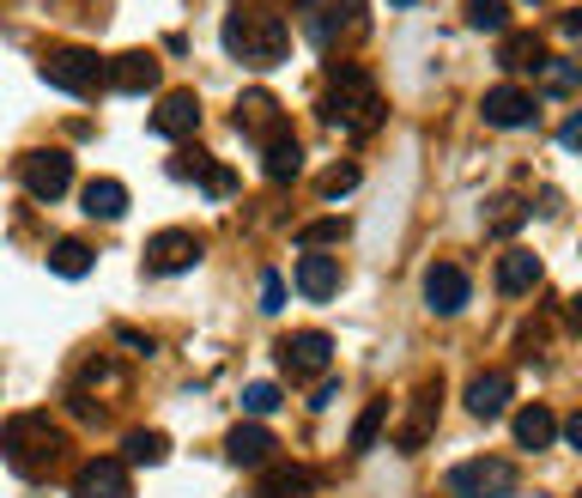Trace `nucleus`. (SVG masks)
Segmentation results:
<instances>
[{
  "instance_id": "10",
  "label": "nucleus",
  "mask_w": 582,
  "mask_h": 498,
  "mask_svg": "<svg viewBox=\"0 0 582 498\" xmlns=\"http://www.w3.org/2000/svg\"><path fill=\"white\" fill-rule=\"evenodd\" d=\"M480 110H486V122H491V128H528V122L540 116L534 92H522V85H491Z\"/></svg>"
},
{
  "instance_id": "43",
  "label": "nucleus",
  "mask_w": 582,
  "mask_h": 498,
  "mask_svg": "<svg viewBox=\"0 0 582 498\" xmlns=\"http://www.w3.org/2000/svg\"><path fill=\"white\" fill-rule=\"evenodd\" d=\"M576 498H582V492H576Z\"/></svg>"
},
{
  "instance_id": "8",
  "label": "nucleus",
  "mask_w": 582,
  "mask_h": 498,
  "mask_svg": "<svg viewBox=\"0 0 582 498\" xmlns=\"http://www.w3.org/2000/svg\"><path fill=\"white\" fill-rule=\"evenodd\" d=\"M468 298H473V286H468V274H461L456 262H431L425 267V304H431L437 316H461L468 311Z\"/></svg>"
},
{
  "instance_id": "4",
  "label": "nucleus",
  "mask_w": 582,
  "mask_h": 498,
  "mask_svg": "<svg viewBox=\"0 0 582 498\" xmlns=\"http://www.w3.org/2000/svg\"><path fill=\"white\" fill-rule=\"evenodd\" d=\"M37 73H43L55 92H73V98H92L98 85H103V61H98V49H80V43H68V49H49L43 61H37Z\"/></svg>"
},
{
  "instance_id": "6",
  "label": "nucleus",
  "mask_w": 582,
  "mask_h": 498,
  "mask_svg": "<svg viewBox=\"0 0 582 498\" xmlns=\"http://www.w3.org/2000/svg\"><path fill=\"white\" fill-rule=\"evenodd\" d=\"M19 176H24V189H31L37 201H61L73 189V152L37 146V152H24L19 159Z\"/></svg>"
},
{
  "instance_id": "16",
  "label": "nucleus",
  "mask_w": 582,
  "mask_h": 498,
  "mask_svg": "<svg viewBox=\"0 0 582 498\" xmlns=\"http://www.w3.org/2000/svg\"><path fill=\"white\" fill-rule=\"evenodd\" d=\"M540 274H547V267H540L534 250H503V255H498V292H503V298H522V292H534Z\"/></svg>"
},
{
  "instance_id": "11",
  "label": "nucleus",
  "mask_w": 582,
  "mask_h": 498,
  "mask_svg": "<svg viewBox=\"0 0 582 498\" xmlns=\"http://www.w3.org/2000/svg\"><path fill=\"white\" fill-rule=\"evenodd\" d=\"M73 498H134V487H127V468L110 463V456L85 463L80 480H73Z\"/></svg>"
},
{
  "instance_id": "38",
  "label": "nucleus",
  "mask_w": 582,
  "mask_h": 498,
  "mask_svg": "<svg viewBox=\"0 0 582 498\" xmlns=\"http://www.w3.org/2000/svg\"><path fill=\"white\" fill-rule=\"evenodd\" d=\"M334 395H340V383H321V389L309 395V407H316V414H321V407H334Z\"/></svg>"
},
{
  "instance_id": "37",
  "label": "nucleus",
  "mask_w": 582,
  "mask_h": 498,
  "mask_svg": "<svg viewBox=\"0 0 582 498\" xmlns=\"http://www.w3.org/2000/svg\"><path fill=\"white\" fill-rule=\"evenodd\" d=\"M122 341H127V353H140V359H152V341H146V335H134V328H122Z\"/></svg>"
},
{
  "instance_id": "42",
  "label": "nucleus",
  "mask_w": 582,
  "mask_h": 498,
  "mask_svg": "<svg viewBox=\"0 0 582 498\" xmlns=\"http://www.w3.org/2000/svg\"><path fill=\"white\" fill-rule=\"evenodd\" d=\"M388 7H419V0H388Z\"/></svg>"
},
{
  "instance_id": "36",
  "label": "nucleus",
  "mask_w": 582,
  "mask_h": 498,
  "mask_svg": "<svg viewBox=\"0 0 582 498\" xmlns=\"http://www.w3.org/2000/svg\"><path fill=\"white\" fill-rule=\"evenodd\" d=\"M559 140H564V146H582V110H576V116H564Z\"/></svg>"
},
{
  "instance_id": "35",
  "label": "nucleus",
  "mask_w": 582,
  "mask_h": 498,
  "mask_svg": "<svg viewBox=\"0 0 582 498\" xmlns=\"http://www.w3.org/2000/svg\"><path fill=\"white\" fill-rule=\"evenodd\" d=\"M279 304H286V280L267 267V274H262V311H279Z\"/></svg>"
},
{
  "instance_id": "2",
  "label": "nucleus",
  "mask_w": 582,
  "mask_h": 498,
  "mask_svg": "<svg viewBox=\"0 0 582 498\" xmlns=\"http://www.w3.org/2000/svg\"><path fill=\"white\" fill-rule=\"evenodd\" d=\"M0 456H7V468H19L24 480L49 475L61 456V426H49L43 414H19L0 426Z\"/></svg>"
},
{
  "instance_id": "23",
  "label": "nucleus",
  "mask_w": 582,
  "mask_h": 498,
  "mask_svg": "<svg viewBox=\"0 0 582 498\" xmlns=\"http://www.w3.org/2000/svg\"><path fill=\"white\" fill-rule=\"evenodd\" d=\"M80 207L92 213V220H122V213H127V189L115 183V176H92Z\"/></svg>"
},
{
  "instance_id": "1",
  "label": "nucleus",
  "mask_w": 582,
  "mask_h": 498,
  "mask_svg": "<svg viewBox=\"0 0 582 498\" xmlns=\"http://www.w3.org/2000/svg\"><path fill=\"white\" fill-rule=\"evenodd\" d=\"M225 49L249 68H279L292 55V24L267 7H237L225 19Z\"/></svg>"
},
{
  "instance_id": "9",
  "label": "nucleus",
  "mask_w": 582,
  "mask_h": 498,
  "mask_svg": "<svg viewBox=\"0 0 582 498\" xmlns=\"http://www.w3.org/2000/svg\"><path fill=\"white\" fill-rule=\"evenodd\" d=\"M194 262H201V237H194V232H159L146 244V267H152V274H188Z\"/></svg>"
},
{
  "instance_id": "29",
  "label": "nucleus",
  "mask_w": 582,
  "mask_h": 498,
  "mask_svg": "<svg viewBox=\"0 0 582 498\" xmlns=\"http://www.w3.org/2000/svg\"><path fill=\"white\" fill-rule=\"evenodd\" d=\"M382 426H388V395H377V402H370V407H365V414H358V426H353V450H358V456H365V450H370V444H377V438H382Z\"/></svg>"
},
{
  "instance_id": "30",
  "label": "nucleus",
  "mask_w": 582,
  "mask_h": 498,
  "mask_svg": "<svg viewBox=\"0 0 582 498\" xmlns=\"http://www.w3.org/2000/svg\"><path fill=\"white\" fill-rule=\"evenodd\" d=\"M468 24L473 31H503V24H510V7H503V0H468Z\"/></svg>"
},
{
  "instance_id": "19",
  "label": "nucleus",
  "mask_w": 582,
  "mask_h": 498,
  "mask_svg": "<svg viewBox=\"0 0 582 498\" xmlns=\"http://www.w3.org/2000/svg\"><path fill=\"white\" fill-rule=\"evenodd\" d=\"M503 407H510V377L503 372H480L468 383V414L473 419H498Z\"/></svg>"
},
{
  "instance_id": "34",
  "label": "nucleus",
  "mask_w": 582,
  "mask_h": 498,
  "mask_svg": "<svg viewBox=\"0 0 582 498\" xmlns=\"http://www.w3.org/2000/svg\"><path fill=\"white\" fill-rule=\"evenodd\" d=\"M540 80H547V92H571L582 73H576V61H547V68H540Z\"/></svg>"
},
{
  "instance_id": "26",
  "label": "nucleus",
  "mask_w": 582,
  "mask_h": 498,
  "mask_svg": "<svg viewBox=\"0 0 582 498\" xmlns=\"http://www.w3.org/2000/svg\"><path fill=\"white\" fill-rule=\"evenodd\" d=\"M171 176H183V183L194 176V183H206L213 195H231V189H237V176L218 171V164H213V159H201V152H194V159H171Z\"/></svg>"
},
{
  "instance_id": "27",
  "label": "nucleus",
  "mask_w": 582,
  "mask_h": 498,
  "mask_svg": "<svg viewBox=\"0 0 582 498\" xmlns=\"http://www.w3.org/2000/svg\"><path fill=\"white\" fill-rule=\"evenodd\" d=\"M503 68H510V73H522V68H547V43H540V37H528V31H515V37H503Z\"/></svg>"
},
{
  "instance_id": "17",
  "label": "nucleus",
  "mask_w": 582,
  "mask_h": 498,
  "mask_svg": "<svg viewBox=\"0 0 582 498\" xmlns=\"http://www.w3.org/2000/svg\"><path fill=\"white\" fill-rule=\"evenodd\" d=\"M274 431H267V426H237V431H231V438H225V456H231V463H237V468H267V463H274Z\"/></svg>"
},
{
  "instance_id": "40",
  "label": "nucleus",
  "mask_w": 582,
  "mask_h": 498,
  "mask_svg": "<svg viewBox=\"0 0 582 498\" xmlns=\"http://www.w3.org/2000/svg\"><path fill=\"white\" fill-rule=\"evenodd\" d=\"M564 31H571V37H582V12H564Z\"/></svg>"
},
{
  "instance_id": "33",
  "label": "nucleus",
  "mask_w": 582,
  "mask_h": 498,
  "mask_svg": "<svg viewBox=\"0 0 582 498\" xmlns=\"http://www.w3.org/2000/svg\"><path fill=\"white\" fill-rule=\"evenodd\" d=\"M321 201H334V195H346V189H358V164H334L328 176H321Z\"/></svg>"
},
{
  "instance_id": "20",
  "label": "nucleus",
  "mask_w": 582,
  "mask_h": 498,
  "mask_svg": "<svg viewBox=\"0 0 582 498\" xmlns=\"http://www.w3.org/2000/svg\"><path fill=\"white\" fill-rule=\"evenodd\" d=\"M309 492H316L309 468H297V463H267V475H262V498H309Z\"/></svg>"
},
{
  "instance_id": "21",
  "label": "nucleus",
  "mask_w": 582,
  "mask_h": 498,
  "mask_svg": "<svg viewBox=\"0 0 582 498\" xmlns=\"http://www.w3.org/2000/svg\"><path fill=\"white\" fill-rule=\"evenodd\" d=\"M437 395H443V389H437V383H425V389H419V407H412V419H407V426H400V450H425V438H431V419H437Z\"/></svg>"
},
{
  "instance_id": "39",
  "label": "nucleus",
  "mask_w": 582,
  "mask_h": 498,
  "mask_svg": "<svg viewBox=\"0 0 582 498\" xmlns=\"http://www.w3.org/2000/svg\"><path fill=\"white\" fill-rule=\"evenodd\" d=\"M564 438H571V444H576V450H582V407H576V414H571V419H564Z\"/></svg>"
},
{
  "instance_id": "32",
  "label": "nucleus",
  "mask_w": 582,
  "mask_h": 498,
  "mask_svg": "<svg viewBox=\"0 0 582 498\" xmlns=\"http://www.w3.org/2000/svg\"><path fill=\"white\" fill-rule=\"evenodd\" d=\"M243 407H249L255 419H267L279 407V383H249V389H243Z\"/></svg>"
},
{
  "instance_id": "22",
  "label": "nucleus",
  "mask_w": 582,
  "mask_h": 498,
  "mask_svg": "<svg viewBox=\"0 0 582 498\" xmlns=\"http://www.w3.org/2000/svg\"><path fill=\"white\" fill-rule=\"evenodd\" d=\"M92 262H98V250L80 244V237L49 244V274H61V280H85V274H92Z\"/></svg>"
},
{
  "instance_id": "14",
  "label": "nucleus",
  "mask_w": 582,
  "mask_h": 498,
  "mask_svg": "<svg viewBox=\"0 0 582 498\" xmlns=\"http://www.w3.org/2000/svg\"><path fill=\"white\" fill-rule=\"evenodd\" d=\"M103 85H115V92H152V85H159V61H152L146 49H127V55H115L110 68H103Z\"/></svg>"
},
{
  "instance_id": "25",
  "label": "nucleus",
  "mask_w": 582,
  "mask_h": 498,
  "mask_svg": "<svg viewBox=\"0 0 582 498\" xmlns=\"http://www.w3.org/2000/svg\"><path fill=\"white\" fill-rule=\"evenodd\" d=\"M522 220H528V201L522 195H491L486 201V232L491 237H515V232H522Z\"/></svg>"
},
{
  "instance_id": "41",
  "label": "nucleus",
  "mask_w": 582,
  "mask_h": 498,
  "mask_svg": "<svg viewBox=\"0 0 582 498\" xmlns=\"http://www.w3.org/2000/svg\"><path fill=\"white\" fill-rule=\"evenodd\" d=\"M571 323L582 328V292H576V298H571Z\"/></svg>"
},
{
  "instance_id": "18",
  "label": "nucleus",
  "mask_w": 582,
  "mask_h": 498,
  "mask_svg": "<svg viewBox=\"0 0 582 498\" xmlns=\"http://www.w3.org/2000/svg\"><path fill=\"white\" fill-rule=\"evenodd\" d=\"M262 171L274 176V183H292V176L304 171V146H297L292 128H279L274 140H262Z\"/></svg>"
},
{
  "instance_id": "13",
  "label": "nucleus",
  "mask_w": 582,
  "mask_h": 498,
  "mask_svg": "<svg viewBox=\"0 0 582 498\" xmlns=\"http://www.w3.org/2000/svg\"><path fill=\"white\" fill-rule=\"evenodd\" d=\"M194 128H201V98L194 92H171L152 110V134H164V140H188Z\"/></svg>"
},
{
  "instance_id": "3",
  "label": "nucleus",
  "mask_w": 582,
  "mask_h": 498,
  "mask_svg": "<svg viewBox=\"0 0 582 498\" xmlns=\"http://www.w3.org/2000/svg\"><path fill=\"white\" fill-rule=\"evenodd\" d=\"M321 116H328L334 128H346V134H370V128H382V98H377V85H370V73L365 68H334Z\"/></svg>"
},
{
  "instance_id": "24",
  "label": "nucleus",
  "mask_w": 582,
  "mask_h": 498,
  "mask_svg": "<svg viewBox=\"0 0 582 498\" xmlns=\"http://www.w3.org/2000/svg\"><path fill=\"white\" fill-rule=\"evenodd\" d=\"M552 438H559L552 407H522V414H515V444H522V450H547Z\"/></svg>"
},
{
  "instance_id": "15",
  "label": "nucleus",
  "mask_w": 582,
  "mask_h": 498,
  "mask_svg": "<svg viewBox=\"0 0 582 498\" xmlns=\"http://www.w3.org/2000/svg\"><path fill=\"white\" fill-rule=\"evenodd\" d=\"M237 128L255 140H274L279 128H286V116H279V98L274 92H243L237 98Z\"/></svg>"
},
{
  "instance_id": "28",
  "label": "nucleus",
  "mask_w": 582,
  "mask_h": 498,
  "mask_svg": "<svg viewBox=\"0 0 582 498\" xmlns=\"http://www.w3.org/2000/svg\"><path fill=\"white\" fill-rule=\"evenodd\" d=\"M122 456H127V463H146V468H159L164 456H171V438H164V431H127Z\"/></svg>"
},
{
  "instance_id": "7",
  "label": "nucleus",
  "mask_w": 582,
  "mask_h": 498,
  "mask_svg": "<svg viewBox=\"0 0 582 498\" xmlns=\"http://www.w3.org/2000/svg\"><path fill=\"white\" fill-rule=\"evenodd\" d=\"M328 365H334V341L321 335V328H297V335L279 341V372H286L292 383L328 377Z\"/></svg>"
},
{
  "instance_id": "12",
  "label": "nucleus",
  "mask_w": 582,
  "mask_h": 498,
  "mask_svg": "<svg viewBox=\"0 0 582 498\" xmlns=\"http://www.w3.org/2000/svg\"><path fill=\"white\" fill-rule=\"evenodd\" d=\"M340 262L334 255H321V250H304V262H297V292L304 298H316V304H328L334 292H340Z\"/></svg>"
},
{
  "instance_id": "5",
  "label": "nucleus",
  "mask_w": 582,
  "mask_h": 498,
  "mask_svg": "<svg viewBox=\"0 0 582 498\" xmlns=\"http://www.w3.org/2000/svg\"><path fill=\"white\" fill-rule=\"evenodd\" d=\"M449 492L456 498H510L515 492V468L503 456H473V463L449 468Z\"/></svg>"
},
{
  "instance_id": "31",
  "label": "nucleus",
  "mask_w": 582,
  "mask_h": 498,
  "mask_svg": "<svg viewBox=\"0 0 582 498\" xmlns=\"http://www.w3.org/2000/svg\"><path fill=\"white\" fill-rule=\"evenodd\" d=\"M346 237V220H309L304 232H297V250H316V244H340Z\"/></svg>"
}]
</instances>
